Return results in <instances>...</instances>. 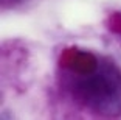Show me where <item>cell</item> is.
Masks as SVG:
<instances>
[{
    "mask_svg": "<svg viewBox=\"0 0 121 120\" xmlns=\"http://www.w3.org/2000/svg\"><path fill=\"white\" fill-rule=\"evenodd\" d=\"M57 84L71 101L99 117H121V67L112 58L81 47L57 56Z\"/></svg>",
    "mask_w": 121,
    "mask_h": 120,
    "instance_id": "obj_1",
    "label": "cell"
},
{
    "mask_svg": "<svg viewBox=\"0 0 121 120\" xmlns=\"http://www.w3.org/2000/svg\"><path fill=\"white\" fill-rule=\"evenodd\" d=\"M28 0H2V8L3 10H11V8H16L19 5L25 3Z\"/></svg>",
    "mask_w": 121,
    "mask_h": 120,
    "instance_id": "obj_3",
    "label": "cell"
},
{
    "mask_svg": "<svg viewBox=\"0 0 121 120\" xmlns=\"http://www.w3.org/2000/svg\"><path fill=\"white\" fill-rule=\"evenodd\" d=\"M107 27L117 34H121V13H113L109 17V24Z\"/></svg>",
    "mask_w": 121,
    "mask_h": 120,
    "instance_id": "obj_2",
    "label": "cell"
}]
</instances>
